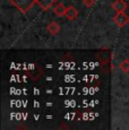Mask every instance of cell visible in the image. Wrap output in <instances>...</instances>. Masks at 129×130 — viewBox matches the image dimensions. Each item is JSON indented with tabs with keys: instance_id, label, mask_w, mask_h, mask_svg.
<instances>
[{
	"instance_id": "6da1fadb",
	"label": "cell",
	"mask_w": 129,
	"mask_h": 130,
	"mask_svg": "<svg viewBox=\"0 0 129 130\" xmlns=\"http://www.w3.org/2000/svg\"><path fill=\"white\" fill-rule=\"evenodd\" d=\"M9 2L22 14H27V11L36 4V0H9Z\"/></svg>"
},
{
	"instance_id": "7a4b0ae2",
	"label": "cell",
	"mask_w": 129,
	"mask_h": 130,
	"mask_svg": "<svg viewBox=\"0 0 129 130\" xmlns=\"http://www.w3.org/2000/svg\"><path fill=\"white\" fill-rule=\"evenodd\" d=\"M112 21L119 28H121V27H123L127 23H129V18H128L127 15L125 14V11L123 12H117V15L112 18Z\"/></svg>"
},
{
	"instance_id": "3957f363",
	"label": "cell",
	"mask_w": 129,
	"mask_h": 130,
	"mask_svg": "<svg viewBox=\"0 0 129 130\" xmlns=\"http://www.w3.org/2000/svg\"><path fill=\"white\" fill-rule=\"evenodd\" d=\"M112 8L115 9L117 12H123L128 8V5L123 0H115L112 4Z\"/></svg>"
},
{
	"instance_id": "277c9868",
	"label": "cell",
	"mask_w": 129,
	"mask_h": 130,
	"mask_svg": "<svg viewBox=\"0 0 129 130\" xmlns=\"http://www.w3.org/2000/svg\"><path fill=\"white\" fill-rule=\"evenodd\" d=\"M56 2H57V0H36V4H38L43 10H49Z\"/></svg>"
},
{
	"instance_id": "5b68a950",
	"label": "cell",
	"mask_w": 129,
	"mask_h": 130,
	"mask_svg": "<svg viewBox=\"0 0 129 130\" xmlns=\"http://www.w3.org/2000/svg\"><path fill=\"white\" fill-rule=\"evenodd\" d=\"M46 31L51 34V35H57L60 32V26L57 22H50L46 26Z\"/></svg>"
},
{
	"instance_id": "8992f818",
	"label": "cell",
	"mask_w": 129,
	"mask_h": 130,
	"mask_svg": "<svg viewBox=\"0 0 129 130\" xmlns=\"http://www.w3.org/2000/svg\"><path fill=\"white\" fill-rule=\"evenodd\" d=\"M78 16V11L75 7L69 6L67 7V11H66V17L69 19V21H75Z\"/></svg>"
},
{
	"instance_id": "52a82bcc",
	"label": "cell",
	"mask_w": 129,
	"mask_h": 130,
	"mask_svg": "<svg viewBox=\"0 0 129 130\" xmlns=\"http://www.w3.org/2000/svg\"><path fill=\"white\" fill-rule=\"evenodd\" d=\"M53 11H54V14H56V16H58V17L66 16L67 7L64 6V5H62V4H58L56 7H54Z\"/></svg>"
},
{
	"instance_id": "ba28073f",
	"label": "cell",
	"mask_w": 129,
	"mask_h": 130,
	"mask_svg": "<svg viewBox=\"0 0 129 130\" xmlns=\"http://www.w3.org/2000/svg\"><path fill=\"white\" fill-rule=\"evenodd\" d=\"M119 68H120L121 71L125 72V74L129 72V60L128 59H123L122 61L120 62V64H119Z\"/></svg>"
},
{
	"instance_id": "9c48e42d",
	"label": "cell",
	"mask_w": 129,
	"mask_h": 130,
	"mask_svg": "<svg viewBox=\"0 0 129 130\" xmlns=\"http://www.w3.org/2000/svg\"><path fill=\"white\" fill-rule=\"evenodd\" d=\"M83 4L85 5L86 7L91 8V7H93L94 5H95V0H83Z\"/></svg>"
}]
</instances>
